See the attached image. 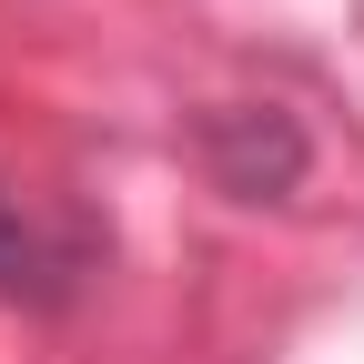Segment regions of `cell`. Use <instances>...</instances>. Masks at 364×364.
I'll list each match as a JSON object with an SVG mask.
<instances>
[{
	"label": "cell",
	"instance_id": "cell-1",
	"mask_svg": "<svg viewBox=\"0 0 364 364\" xmlns=\"http://www.w3.org/2000/svg\"><path fill=\"white\" fill-rule=\"evenodd\" d=\"M203 152L223 172V193L263 203V193H284V182L304 172V132L284 112H223V122H203Z\"/></svg>",
	"mask_w": 364,
	"mask_h": 364
},
{
	"label": "cell",
	"instance_id": "cell-2",
	"mask_svg": "<svg viewBox=\"0 0 364 364\" xmlns=\"http://www.w3.org/2000/svg\"><path fill=\"white\" fill-rule=\"evenodd\" d=\"M81 263H91L81 233H61V223H41L31 203L0 193V294L11 304H61L81 284Z\"/></svg>",
	"mask_w": 364,
	"mask_h": 364
}]
</instances>
